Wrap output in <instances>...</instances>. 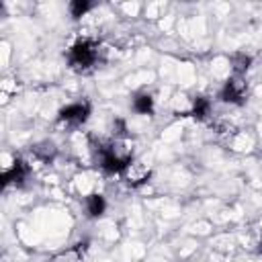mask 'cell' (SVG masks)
I'll list each match as a JSON object with an SVG mask.
<instances>
[{
	"mask_svg": "<svg viewBox=\"0 0 262 262\" xmlns=\"http://www.w3.org/2000/svg\"><path fill=\"white\" fill-rule=\"evenodd\" d=\"M98 43L94 39H78L68 51V63L76 72H88L98 61Z\"/></svg>",
	"mask_w": 262,
	"mask_h": 262,
	"instance_id": "1",
	"label": "cell"
},
{
	"mask_svg": "<svg viewBox=\"0 0 262 262\" xmlns=\"http://www.w3.org/2000/svg\"><path fill=\"white\" fill-rule=\"evenodd\" d=\"M90 111H92V106H90L88 100H78V102H72V104L59 108L57 121L59 123H66L70 127H78V125H84L88 121Z\"/></svg>",
	"mask_w": 262,
	"mask_h": 262,
	"instance_id": "2",
	"label": "cell"
},
{
	"mask_svg": "<svg viewBox=\"0 0 262 262\" xmlns=\"http://www.w3.org/2000/svg\"><path fill=\"white\" fill-rule=\"evenodd\" d=\"M219 98L223 102H229V104H244L248 100V84H246L244 76H235L233 74L223 84V88L219 92Z\"/></svg>",
	"mask_w": 262,
	"mask_h": 262,
	"instance_id": "3",
	"label": "cell"
},
{
	"mask_svg": "<svg viewBox=\"0 0 262 262\" xmlns=\"http://www.w3.org/2000/svg\"><path fill=\"white\" fill-rule=\"evenodd\" d=\"M29 174H31L29 164H27L23 158H16V160L12 162V166H10L8 170H4V174H2V184H4V186H10V184L23 186L25 180L29 178Z\"/></svg>",
	"mask_w": 262,
	"mask_h": 262,
	"instance_id": "4",
	"label": "cell"
},
{
	"mask_svg": "<svg viewBox=\"0 0 262 262\" xmlns=\"http://www.w3.org/2000/svg\"><path fill=\"white\" fill-rule=\"evenodd\" d=\"M49 262H86V244H76L49 258Z\"/></svg>",
	"mask_w": 262,
	"mask_h": 262,
	"instance_id": "5",
	"label": "cell"
},
{
	"mask_svg": "<svg viewBox=\"0 0 262 262\" xmlns=\"http://www.w3.org/2000/svg\"><path fill=\"white\" fill-rule=\"evenodd\" d=\"M123 178H125L127 184H131V186H139V184L147 182V178H149V170H147L145 166L137 164V162H131V164L125 168Z\"/></svg>",
	"mask_w": 262,
	"mask_h": 262,
	"instance_id": "6",
	"label": "cell"
},
{
	"mask_svg": "<svg viewBox=\"0 0 262 262\" xmlns=\"http://www.w3.org/2000/svg\"><path fill=\"white\" fill-rule=\"evenodd\" d=\"M31 154H33L37 160H41L43 164H51V162L55 160V156H57V147H55L53 141L45 139V141H39V143L31 145Z\"/></svg>",
	"mask_w": 262,
	"mask_h": 262,
	"instance_id": "7",
	"label": "cell"
},
{
	"mask_svg": "<svg viewBox=\"0 0 262 262\" xmlns=\"http://www.w3.org/2000/svg\"><path fill=\"white\" fill-rule=\"evenodd\" d=\"M84 207H86V215L90 217V219H96V217H100L102 213H104V209H106V203H104V196L102 194H88L86 199H84Z\"/></svg>",
	"mask_w": 262,
	"mask_h": 262,
	"instance_id": "8",
	"label": "cell"
},
{
	"mask_svg": "<svg viewBox=\"0 0 262 262\" xmlns=\"http://www.w3.org/2000/svg\"><path fill=\"white\" fill-rule=\"evenodd\" d=\"M133 111L139 115H154V98L147 92H139L133 98Z\"/></svg>",
	"mask_w": 262,
	"mask_h": 262,
	"instance_id": "9",
	"label": "cell"
},
{
	"mask_svg": "<svg viewBox=\"0 0 262 262\" xmlns=\"http://www.w3.org/2000/svg\"><path fill=\"white\" fill-rule=\"evenodd\" d=\"M190 115H192L196 121L209 119V115H211V100H209L207 96H196V98L192 100V111H190Z\"/></svg>",
	"mask_w": 262,
	"mask_h": 262,
	"instance_id": "10",
	"label": "cell"
},
{
	"mask_svg": "<svg viewBox=\"0 0 262 262\" xmlns=\"http://www.w3.org/2000/svg\"><path fill=\"white\" fill-rule=\"evenodd\" d=\"M229 59H231V66H233L235 76H244V74L250 70V66H252V57H250L246 51H237V53H233Z\"/></svg>",
	"mask_w": 262,
	"mask_h": 262,
	"instance_id": "11",
	"label": "cell"
},
{
	"mask_svg": "<svg viewBox=\"0 0 262 262\" xmlns=\"http://www.w3.org/2000/svg\"><path fill=\"white\" fill-rule=\"evenodd\" d=\"M90 8H92V4L86 2V0H72V2H70V14H72V18L84 16Z\"/></svg>",
	"mask_w": 262,
	"mask_h": 262,
	"instance_id": "12",
	"label": "cell"
},
{
	"mask_svg": "<svg viewBox=\"0 0 262 262\" xmlns=\"http://www.w3.org/2000/svg\"><path fill=\"white\" fill-rule=\"evenodd\" d=\"M258 252L262 254V237H260V244H258Z\"/></svg>",
	"mask_w": 262,
	"mask_h": 262,
	"instance_id": "13",
	"label": "cell"
}]
</instances>
